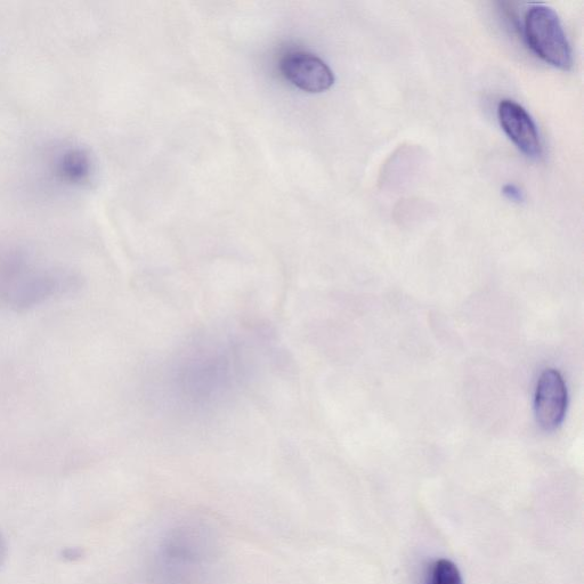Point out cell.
<instances>
[{"label": "cell", "mask_w": 584, "mask_h": 584, "mask_svg": "<svg viewBox=\"0 0 584 584\" xmlns=\"http://www.w3.org/2000/svg\"><path fill=\"white\" fill-rule=\"evenodd\" d=\"M81 287L78 274L64 267L38 262L26 251L0 249V310L26 313L75 295Z\"/></svg>", "instance_id": "cell-1"}, {"label": "cell", "mask_w": 584, "mask_h": 584, "mask_svg": "<svg viewBox=\"0 0 584 584\" xmlns=\"http://www.w3.org/2000/svg\"><path fill=\"white\" fill-rule=\"evenodd\" d=\"M524 35L531 50L542 61L559 70L572 69V48L553 8L543 4L531 6L524 18Z\"/></svg>", "instance_id": "cell-2"}, {"label": "cell", "mask_w": 584, "mask_h": 584, "mask_svg": "<svg viewBox=\"0 0 584 584\" xmlns=\"http://www.w3.org/2000/svg\"><path fill=\"white\" fill-rule=\"evenodd\" d=\"M567 403L569 395L561 373L555 369L543 371L534 400L535 418L542 431L554 432L563 424Z\"/></svg>", "instance_id": "cell-3"}, {"label": "cell", "mask_w": 584, "mask_h": 584, "mask_svg": "<svg viewBox=\"0 0 584 584\" xmlns=\"http://www.w3.org/2000/svg\"><path fill=\"white\" fill-rule=\"evenodd\" d=\"M282 75L307 93H323L335 84L334 72L318 56L303 52L287 53L280 62Z\"/></svg>", "instance_id": "cell-4"}, {"label": "cell", "mask_w": 584, "mask_h": 584, "mask_svg": "<svg viewBox=\"0 0 584 584\" xmlns=\"http://www.w3.org/2000/svg\"><path fill=\"white\" fill-rule=\"evenodd\" d=\"M498 118L510 141L527 158L539 159L542 156L537 125L521 104L513 100H502L498 107Z\"/></svg>", "instance_id": "cell-5"}, {"label": "cell", "mask_w": 584, "mask_h": 584, "mask_svg": "<svg viewBox=\"0 0 584 584\" xmlns=\"http://www.w3.org/2000/svg\"><path fill=\"white\" fill-rule=\"evenodd\" d=\"M432 584H464L458 567L448 559H440L433 565Z\"/></svg>", "instance_id": "cell-6"}, {"label": "cell", "mask_w": 584, "mask_h": 584, "mask_svg": "<svg viewBox=\"0 0 584 584\" xmlns=\"http://www.w3.org/2000/svg\"><path fill=\"white\" fill-rule=\"evenodd\" d=\"M502 193H504V196L508 200L516 202V204H522V202L525 200L523 191L515 184L505 185L504 189H502Z\"/></svg>", "instance_id": "cell-7"}, {"label": "cell", "mask_w": 584, "mask_h": 584, "mask_svg": "<svg viewBox=\"0 0 584 584\" xmlns=\"http://www.w3.org/2000/svg\"><path fill=\"white\" fill-rule=\"evenodd\" d=\"M5 553H6L5 542L2 538V535H0V566H2V564L4 562Z\"/></svg>", "instance_id": "cell-8"}]
</instances>
